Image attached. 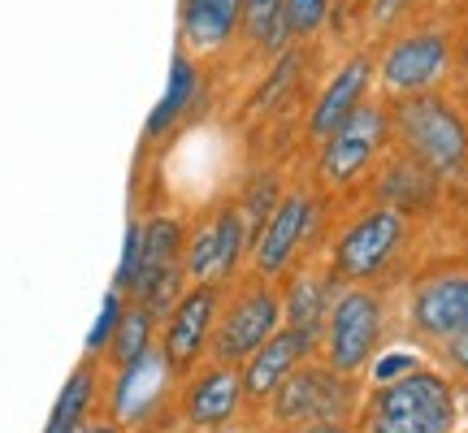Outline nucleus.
<instances>
[{
	"instance_id": "nucleus-1",
	"label": "nucleus",
	"mask_w": 468,
	"mask_h": 433,
	"mask_svg": "<svg viewBox=\"0 0 468 433\" xmlns=\"http://www.w3.org/2000/svg\"><path fill=\"white\" fill-rule=\"evenodd\" d=\"M390 134L399 139V152L434 178H455L468 169V126L464 117L434 91L403 96L390 109Z\"/></svg>"
},
{
	"instance_id": "nucleus-2",
	"label": "nucleus",
	"mask_w": 468,
	"mask_h": 433,
	"mask_svg": "<svg viewBox=\"0 0 468 433\" xmlns=\"http://www.w3.org/2000/svg\"><path fill=\"white\" fill-rule=\"evenodd\" d=\"M365 433H452L455 395L442 373L412 368L399 382L378 385L360 403Z\"/></svg>"
},
{
	"instance_id": "nucleus-3",
	"label": "nucleus",
	"mask_w": 468,
	"mask_h": 433,
	"mask_svg": "<svg viewBox=\"0 0 468 433\" xmlns=\"http://www.w3.org/2000/svg\"><path fill=\"white\" fill-rule=\"evenodd\" d=\"M278 330H282V290L273 286V278L239 273L230 290H221L218 325H213V338H208V360L239 368Z\"/></svg>"
},
{
	"instance_id": "nucleus-4",
	"label": "nucleus",
	"mask_w": 468,
	"mask_h": 433,
	"mask_svg": "<svg viewBox=\"0 0 468 433\" xmlns=\"http://www.w3.org/2000/svg\"><path fill=\"white\" fill-rule=\"evenodd\" d=\"M273 429H308V425H351L360 412V385L330 364L303 360L265 403Z\"/></svg>"
},
{
	"instance_id": "nucleus-5",
	"label": "nucleus",
	"mask_w": 468,
	"mask_h": 433,
	"mask_svg": "<svg viewBox=\"0 0 468 433\" xmlns=\"http://www.w3.org/2000/svg\"><path fill=\"white\" fill-rule=\"evenodd\" d=\"M403 243H408V213L390 204H373L338 226L335 243L325 251V265L338 286H365L395 265Z\"/></svg>"
},
{
	"instance_id": "nucleus-6",
	"label": "nucleus",
	"mask_w": 468,
	"mask_h": 433,
	"mask_svg": "<svg viewBox=\"0 0 468 433\" xmlns=\"http://www.w3.org/2000/svg\"><path fill=\"white\" fill-rule=\"evenodd\" d=\"M390 143V113L382 104H360L347 121L317 139L313 156V191L321 195H347L351 186L378 165V156Z\"/></svg>"
},
{
	"instance_id": "nucleus-7",
	"label": "nucleus",
	"mask_w": 468,
	"mask_h": 433,
	"mask_svg": "<svg viewBox=\"0 0 468 433\" xmlns=\"http://www.w3.org/2000/svg\"><path fill=\"white\" fill-rule=\"evenodd\" d=\"M321 221H325V204L313 186H286V195L278 208L265 216L261 234L251 238V273L261 278H282L286 269H295L303 260V251L313 248Z\"/></svg>"
},
{
	"instance_id": "nucleus-8",
	"label": "nucleus",
	"mask_w": 468,
	"mask_h": 433,
	"mask_svg": "<svg viewBox=\"0 0 468 433\" xmlns=\"http://www.w3.org/2000/svg\"><path fill=\"white\" fill-rule=\"evenodd\" d=\"M386 330V303L373 286H343L330 303V317L321 330V351L325 364L356 377L360 368H368V360L378 355Z\"/></svg>"
},
{
	"instance_id": "nucleus-9",
	"label": "nucleus",
	"mask_w": 468,
	"mask_h": 433,
	"mask_svg": "<svg viewBox=\"0 0 468 433\" xmlns=\"http://www.w3.org/2000/svg\"><path fill=\"white\" fill-rule=\"evenodd\" d=\"M251 251V230L239 204L221 200L213 213H204L196 226H186V248H183V273L186 286L196 282H213L226 286L243 273V260Z\"/></svg>"
},
{
	"instance_id": "nucleus-10",
	"label": "nucleus",
	"mask_w": 468,
	"mask_h": 433,
	"mask_svg": "<svg viewBox=\"0 0 468 433\" xmlns=\"http://www.w3.org/2000/svg\"><path fill=\"white\" fill-rule=\"evenodd\" d=\"M174 385H178V373L169 368L165 351L156 343V347H148L134 364L113 368V377L104 382V417L126 433L148 429L169 407Z\"/></svg>"
},
{
	"instance_id": "nucleus-11",
	"label": "nucleus",
	"mask_w": 468,
	"mask_h": 433,
	"mask_svg": "<svg viewBox=\"0 0 468 433\" xmlns=\"http://www.w3.org/2000/svg\"><path fill=\"white\" fill-rule=\"evenodd\" d=\"M221 290H226V286H213V282L186 286L183 295L174 300V308L161 317L156 343L165 351L169 368L178 373V382L208 360V338H213V325H218Z\"/></svg>"
},
{
	"instance_id": "nucleus-12",
	"label": "nucleus",
	"mask_w": 468,
	"mask_h": 433,
	"mask_svg": "<svg viewBox=\"0 0 468 433\" xmlns=\"http://www.w3.org/2000/svg\"><path fill=\"white\" fill-rule=\"evenodd\" d=\"M373 66H378V83L395 100L420 96V91H434L442 83V74L452 66V44H447V35L438 31H412L390 39L382 61H373Z\"/></svg>"
},
{
	"instance_id": "nucleus-13",
	"label": "nucleus",
	"mask_w": 468,
	"mask_h": 433,
	"mask_svg": "<svg viewBox=\"0 0 468 433\" xmlns=\"http://www.w3.org/2000/svg\"><path fill=\"white\" fill-rule=\"evenodd\" d=\"M243 373L234 364H213L204 360L196 373L178 382V417L191 429H226L243 412Z\"/></svg>"
},
{
	"instance_id": "nucleus-14",
	"label": "nucleus",
	"mask_w": 468,
	"mask_h": 433,
	"mask_svg": "<svg viewBox=\"0 0 468 433\" xmlns=\"http://www.w3.org/2000/svg\"><path fill=\"white\" fill-rule=\"evenodd\" d=\"M317 333H303V330H291V325H282V330L273 333V338H265V347H256L239 364V373H243V395H248V403H256V407H265L269 395L278 390V385L295 373V368L303 364V360H313L317 355Z\"/></svg>"
},
{
	"instance_id": "nucleus-15",
	"label": "nucleus",
	"mask_w": 468,
	"mask_h": 433,
	"mask_svg": "<svg viewBox=\"0 0 468 433\" xmlns=\"http://www.w3.org/2000/svg\"><path fill=\"white\" fill-rule=\"evenodd\" d=\"M408 321L412 330L425 338L447 343L455 333L468 330V273H447V278H430L412 290L408 303Z\"/></svg>"
},
{
	"instance_id": "nucleus-16",
	"label": "nucleus",
	"mask_w": 468,
	"mask_h": 433,
	"mask_svg": "<svg viewBox=\"0 0 468 433\" xmlns=\"http://www.w3.org/2000/svg\"><path fill=\"white\" fill-rule=\"evenodd\" d=\"M243 22V0H183L178 5V48L196 61L221 57Z\"/></svg>"
},
{
	"instance_id": "nucleus-17",
	"label": "nucleus",
	"mask_w": 468,
	"mask_h": 433,
	"mask_svg": "<svg viewBox=\"0 0 468 433\" xmlns=\"http://www.w3.org/2000/svg\"><path fill=\"white\" fill-rule=\"evenodd\" d=\"M373 79H378V66H373L368 52L347 57V61L330 74V83L321 87L317 104H313V113H308V134H313V139H325L338 121H347V117L365 104V91Z\"/></svg>"
},
{
	"instance_id": "nucleus-18",
	"label": "nucleus",
	"mask_w": 468,
	"mask_h": 433,
	"mask_svg": "<svg viewBox=\"0 0 468 433\" xmlns=\"http://www.w3.org/2000/svg\"><path fill=\"white\" fill-rule=\"evenodd\" d=\"M335 273L330 265H308L300 260L295 269H286V286H282V325L303 333L325 330V317H330V303H335Z\"/></svg>"
},
{
	"instance_id": "nucleus-19",
	"label": "nucleus",
	"mask_w": 468,
	"mask_h": 433,
	"mask_svg": "<svg viewBox=\"0 0 468 433\" xmlns=\"http://www.w3.org/2000/svg\"><path fill=\"white\" fill-rule=\"evenodd\" d=\"M200 87H204V66L178 48L174 52V61H169L165 91H161V100L152 104L148 121H144V148L161 143L165 134H174L178 126H183V117L196 109V100H200Z\"/></svg>"
},
{
	"instance_id": "nucleus-20",
	"label": "nucleus",
	"mask_w": 468,
	"mask_h": 433,
	"mask_svg": "<svg viewBox=\"0 0 468 433\" xmlns=\"http://www.w3.org/2000/svg\"><path fill=\"white\" fill-rule=\"evenodd\" d=\"M101 399H104V364L83 355L74 364V373L66 377V385L57 390V403H52L44 433H79L83 425H91V412H96Z\"/></svg>"
},
{
	"instance_id": "nucleus-21",
	"label": "nucleus",
	"mask_w": 468,
	"mask_h": 433,
	"mask_svg": "<svg viewBox=\"0 0 468 433\" xmlns=\"http://www.w3.org/2000/svg\"><path fill=\"white\" fill-rule=\"evenodd\" d=\"M156 333H161V317L148 312L144 303H126V312H122V321H117V333H113V343H109L101 364L109 368V373L134 364L148 347H156Z\"/></svg>"
},
{
	"instance_id": "nucleus-22",
	"label": "nucleus",
	"mask_w": 468,
	"mask_h": 433,
	"mask_svg": "<svg viewBox=\"0 0 468 433\" xmlns=\"http://www.w3.org/2000/svg\"><path fill=\"white\" fill-rule=\"evenodd\" d=\"M239 35L248 39L256 52H278L291 39L282 17V0H243V22Z\"/></svg>"
},
{
	"instance_id": "nucleus-23",
	"label": "nucleus",
	"mask_w": 468,
	"mask_h": 433,
	"mask_svg": "<svg viewBox=\"0 0 468 433\" xmlns=\"http://www.w3.org/2000/svg\"><path fill=\"white\" fill-rule=\"evenodd\" d=\"M282 195H286V186H282V178H278V169H261V174H251L248 183H243V191L234 195V204H239V213H243V221H248L251 238L261 234L265 216L278 208Z\"/></svg>"
},
{
	"instance_id": "nucleus-24",
	"label": "nucleus",
	"mask_w": 468,
	"mask_h": 433,
	"mask_svg": "<svg viewBox=\"0 0 468 433\" xmlns=\"http://www.w3.org/2000/svg\"><path fill=\"white\" fill-rule=\"evenodd\" d=\"M126 295L122 290H113L109 286V295H104L101 303V317H96V325L87 330V343H83V355H91V360H104V351H109V343H113L117 333V321H122V312H126Z\"/></svg>"
},
{
	"instance_id": "nucleus-25",
	"label": "nucleus",
	"mask_w": 468,
	"mask_h": 433,
	"mask_svg": "<svg viewBox=\"0 0 468 433\" xmlns=\"http://www.w3.org/2000/svg\"><path fill=\"white\" fill-rule=\"evenodd\" d=\"M330 9H335V0H282L286 35L291 39H313L330 22Z\"/></svg>"
},
{
	"instance_id": "nucleus-26",
	"label": "nucleus",
	"mask_w": 468,
	"mask_h": 433,
	"mask_svg": "<svg viewBox=\"0 0 468 433\" xmlns=\"http://www.w3.org/2000/svg\"><path fill=\"white\" fill-rule=\"evenodd\" d=\"M139 251H144V216L134 213L126 221V234H122V256H117V273H113V290H122V295H131V286H134Z\"/></svg>"
},
{
	"instance_id": "nucleus-27",
	"label": "nucleus",
	"mask_w": 468,
	"mask_h": 433,
	"mask_svg": "<svg viewBox=\"0 0 468 433\" xmlns=\"http://www.w3.org/2000/svg\"><path fill=\"white\" fill-rule=\"evenodd\" d=\"M412 368H420V360L412 355V351H403V347L382 351V355H373V360H368V382L373 385L399 382V377H408Z\"/></svg>"
},
{
	"instance_id": "nucleus-28",
	"label": "nucleus",
	"mask_w": 468,
	"mask_h": 433,
	"mask_svg": "<svg viewBox=\"0 0 468 433\" xmlns=\"http://www.w3.org/2000/svg\"><path fill=\"white\" fill-rule=\"evenodd\" d=\"M447 360H452L460 373H468V330L455 333V338H447Z\"/></svg>"
},
{
	"instance_id": "nucleus-29",
	"label": "nucleus",
	"mask_w": 468,
	"mask_h": 433,
	"mask_svg": "<svg viewBox=\"0 0 468 433\" xmlns=\"http://www.w3.org/2000/svg\"><path fill=\"white\" fill-rule=\"evenodd\" d=\"M399 5H408V0H368V9H373V22H378V26H386V22H395V14H399Z\"/></svg>"
},
{
	"instance_id": "nucleus-30",
	"label": "nucleus",
	"mask_w": 468,
	"mask_h": 433,
	"mask_svg": "<svg viewBox=\"0 0 468 433\" xmlns=\"http://www.w3.org/2000/svg\"><path fill=\"white\" fill-rule=\"evenodd\" d=\"M273 433H351L347 425H308V429H273Z\"/></svg>"
},
{
	"instance_id": "nucleus-31",
	"label": "nucleus",
	"mask_w": 468,
	"mask_h": 433,
	"mask_svg": "<svg viewBox=\"0 0 468 433\" xmlns=\"http://www.w3.org/2000/svg\"><path fill=\"white\" fill-rule=\"evenodd\" d=\"M87 433H126V429H117L113 420L104 417V420H91V425H87Z\"/></svg>"
},
{
	"instance_id": "nucleus-32",
	"label": "nucleus",
	"mask_w": 468,
	"mask_h": 433,
	"mask_svg": "<svg viewBox=\"0 0 468 433\" xmlns=\"http://www.w3.org/2000/svg\"><path fill=\"white\" fill-rule=\"evenodd\" d=\"M464 174H468V169H464Z\"/></svg>"
}]
</instances>
